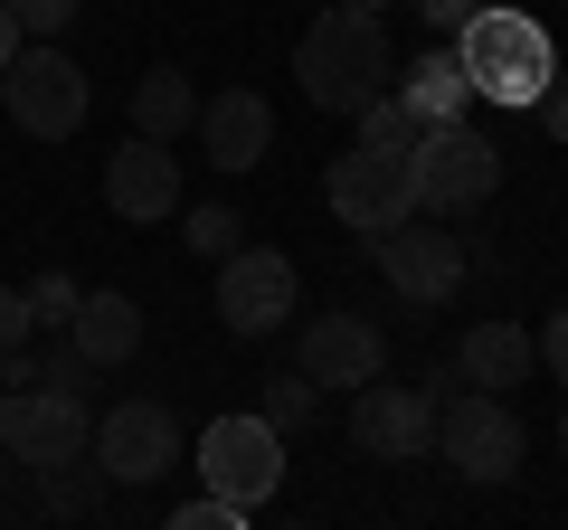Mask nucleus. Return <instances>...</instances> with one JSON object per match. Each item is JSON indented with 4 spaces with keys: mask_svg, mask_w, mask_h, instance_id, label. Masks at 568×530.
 Here are the masks:
<instances>
[{
    "mask_svg": "<svg viewBox=\"0 0 568 530\" xmlns=\"http://www.w3.org/2000/svg\"><path fill=\"white\" fill-rule=\"evenodd\" d=\"M530 350H540V360H549V379L568 388V304L549 313V332H530Z\"/></svg>",
    "mask_w": 568,
    "mask_h": 530,
    "instance_id": "28",
    "label": "nucleus"
},
{
    "mask_svg": "<svg viewBox=\"0 0 568 530\" xmlns=\"http://www.w3.org/2000/svg\"><path fill=\"white\" fill-rule=\"evenodd\" d=\"M171 530H246V511H237V502H219V492H200V502L171 511Z\"/></svg>",
    "mask_w": 568,
    "mask_h": 530,
    "instance_id": "25",
    "label": "nucleus"
},
{
    "mask_svg": "<svg viewBox=\"0 0 568 530\" xmlns=\"http://www.w3.org/2000/svg\"><path fill=\"white\" fill-rule=\"evenodd\" d=\"M181 246H190V256H209V265H219L227 246H246V227H237V208L200 200V208H181Z\"/></svg>",
    "mask_w": 568,
    "mask_h": 530,
    "instance_id": "21",
    "label": "nucleus"
},
{
    "mask_svg": "<svg viewBox=\"0 0 568 530\" xmlns=\"http://www.w3.org/2000/svg\"><path fill=\"white\" fill-rule=\"evenodd\" d=\"M265 417H275L284 436L313 427V379H304V369H275V379H265Z\"/></svg>",
    "mask_w": 568,
    "mask_h": 530,
    "instance_id": "23",
    "label": "nucleus"
},
{
    "mask_svg": "<svg viewBox=\"0 0 568 530\" xmlns=\"http://www.w3.org/2000/svg\"><path fill=\"white\" fill-rule=\"evenodd\" d=\"M0 104L20 123L29 143H67L85 123V67L67 48H20V58L0 67Z\"/></svg>",
    "mask_w": 568,
    "mask_h": 530,
    "instance_id": "6",
    "label": "nucleus"
},
{
    "mask_svg": "<svg viewBox=\"0 0 568 530\" xmlns=\"http://www.w3.org/2000/svg\"><path fill=\"white\" fill-rule=\"evenodd\" d=\"M190 123H200V95H190L181 67H152V77L133 85V133H152V143H181Z\"/></svg>",
    "mask_w": 568,
    "mask_h": 530,
    "instance_id": "19",
    "label": "nucleus"
},
{
    "mask_svg": "<svg viewBox=\"0 0 568 530\" xmlns=\"http://www.w3.org/2000/svg\"><path fill=\"white\" fill-rule=\"evenodd\" d=\"M540 114H549V133H559V143H568V67H559V77H549V85H540Z\"/></svg>",
    "mask_w": 568,
    "mask_h": 530,
    "instance_id": "30",
    "label": "nucleus"
},
{
    "mask_svg": "<svg viewBox=\"0 0 568 530\" xmlns=\"http://www.w3.org/2000/svg\"><path fill=\"white\" fill-rule=\"evenodd\" d=\"M85 455H95L104 483H162L171 465H181V417L162 408V398H123V408L95 417V436H85Z\"/></svg>",
    "mask_w": 568,
    "mask_h": 530,
    "instance_id": "7",
    "label": "nucleus"
},
{
    "mask_svg": "<svg viewBox=\"0 0 568 530\" xmlns=\"http://www.w3.org/2000/svg\"><path fill=\"white\" fill-rule=\"evenodd\" d=\"M379 275L388 285L407 294V304H455V294H465V237H446V227H426V208L417 218H398L379 237Z\"/></svg>",
    "mask_w": 568,
    "mask_h": 530,
    "instance_id": "11",
    "label": "nucleus"
},
{
    "mask_svg": "<svg viewBox=\"0 0 568 530\" xmlns=\"http://www.w3.org/2000/svg\"><path fill=\"white\" fill-rule=\"evenodd\" d=\"M190 465H200V483L219 492V502L237 511H265L284 483V427L265 408H237V417H209L200 446H190Z\"/></svg>",
    "mask_w": 568,
    "mask_h": 530,
    "instance_id": "4",
    "label": "nucleus"
},
{
    "mask_svg": "<svg viewBox=\"0 0 568 530\" xmlns=\"http://www.w3.org/2000/svg\"><path fill=\"white\" fill-rule=\"evenodd\" d=\"M20 58V10H10V0H0V67Z\"/></svg>",
    "mask_w": 568,
    "mask_h": 530,
    "instance_id": "31",
    "label": "nucleus"
},
{
    "mask_svg": "<svg viewBox=\"0 0 568 530\" xmlns=\"http://www.w3.org/2000/svg\"><path fill=\"white\" fill-rule=\"evenodd\" d=\"M294 85L313 95V114H361L369 95H388V29H379V10H342V0H332L323 20L294 39Z\"/></svg>",
    "mask_w": 568,
    "mask_h": 530,
    "instance_id": "1",
    "label": "nucleus"
},
{
    "mask_svg": "<svg viewBox=\"0 0 568 530\" xmlns=\"http://www.w3.org/2000/svg\"><path fill=\"white\" fill-rule=\"evenodd\" d=\"M20 502V465H10V455H0V511Z\"/></svg>",
    "mask_w": 568,
    "mask_h": 530,
    "instance_id": "32",
    "label": "nucleus"
},
{
    "mask_svg": "<svg viewBox=\"0 0 568 530\" xmlns=\"http://www.w3.org/2000/svg\"><path fill=\"white\" fill-rule=\"evenodd\" d=\"M530 369H540V350H530V332L521 323H474L465 342H455V379H474V388H521Z\"/></svg>",
    "mask_w": 568,
    "mask_h": 530,
    "instance_id": "17",
    "label": "nucleus"
},
{
    "mask_svg": "<svg viewBox=\"0 0 568 530\" xmlns=\"http://www.w3.org/2000/svg\"><path fill=\"white\" fill-rule=\"evenodd\" d=\"M388 95H398L417 123H455L474 104V85H465V67H455V48H426V58H407V77L388 85Z\"/></svg>",
    "mask_w": 568,
    "mask_h": 530,
    "instance_id": "18",
    "label": "nucleus"
},
{
    "mask_svg": "<svg viewBox=\"0 0 568 530\" xmlns=\"http://www.w3.org/2000/svg\"><path fill=\"white\" fill-rule=\"evenodd\" d=\"M29 483H39V511H48V521H85V511H104V473L85 465V455H67V465H39Z\"/></svg>",
    "mask_w": 568,
    "mask_h": 530,
    "instance_id": "20",
    "label": "nucleus"
},
{
    "mask_svg": "<svg viewBox=\"0 0 568 530\" xmlns=\"http://www.w3.org/2000/svg\"><path fill=\"white\" fill-rule=\"evenodd\" d=\"M351 436H361V455H379V465H417V455L436 446V388L361 379L351 388Z\"/></svg>",
    "mask_w": 568,
    "mask_h": 530,
    "instance_id": "12",
    "label": "nucleus"
},
{
    "mask_svg": "<svg viewBox=\"0 0 568 530\" xmlns=\"http://www.w3.org/2000/svg\"><path fill=\"white\" fill-rule=\"evenodd\" d=\"M67 342H77L95 369H123V360L142 350V304H133V294H114V285L77 294V313H67Z\"/></svg>",
    "mask_w": 568,
    "mask_h": 530,
    "instance_id": "16",
    "label": "nucleus"
},
{
    "mask_svg": "<svg viewBox=\"0 0 568 530\" xmlns=\"http://www.w3.org/2000/svg\"><path fill=\"white\" fill-rule=\"evenodd\" d=\"M77 275H58V265H48V275H29V323H48V332H67V313H77Z\"/></svg>",
    "mask_w": 568,
    "mask_h": 530,
    "instance_id": "24",
    "label": "nucleus"
},
{
    "mask_svg": "<svg viewBox=\"0 0 568 530\" xmlns=\"http://www.w3.org/2000/svg\"><path fill=\"white\" fill-rule=\"evenodd\" d=\"M455 67H465V85L484 104H511V114H521V104H540V85L559 77V48H549V29L530 20V10H474L465 29H455Z\"/></svg>",
    "mask_w": 568,
    "mask_h": 530,
    "instance_id": "2",
    "label": "nucleus"
},
{
    "mask_svg": "<svg viewBox=\"0 0 568 530\" xmlns=\"http://www.w3.org/2000/svg\"><path fill=\"white\" fill-rule=\"evenodd\" d=\"M351 123H361V143H369V152H407V143H417V114H407L398 95H369Z\"/></svg>",
    "mask_w": 568,
    "mask_h": 530,
    "instance_id": "22",
    "label": "nucleus"
},
{
    "mask_svg": "<svg viewBox=\"0 0 568 530\" xmlns=\"http://www.w3.org/2000/svg\"><path fill=\"white\" fill-rule=\"evenodd\" d=\"M407 181H417V208L426 218H465L503 190V152L474 133L465 114L455 123H417V143H407Z\"/></svg>",
    "mask_w": 568,
    "mask_h": 530,
    "instance_id": "3",
    "label": "nucleus"
},
{
    "mask_svg": "<svg viewBox=\"0 0 568 530\" xmlns=\"http://www.w3.org/2000/svg\"><path fill=\"white\" fill-rule=\"evenodd\" d=\"M304 369L313 388H361V379H379L388 369V342H379V323L369 313H313L304 323Z\"/></svg>",
    "mask_w": 568,
    "mask_h": 530,
    "instance_id": "14",
    "label": "nucleus"
},
{
    "mask_svg": "<svg viewBox=\"0 0 568 530\" xmlns=\"http://www.w3.org/2000/svg\"><path fill=\"white\" fill-rule=\"evenodd\" d=\"M407 10H417V20L436 29V39H455V29H465L474 10H484V0H407Z\"/></svg>",
    "mask_w": 568,
    "mask_h": 530,
    "instance_id": "27",
    "label": "nucleus"
},
{
    "mask_svg": "<svg viewBox=\"0 0 568 530\" xmlns=\"http://www.w3.org/2000/svg\"><path fill=\"white\" fill-rule=\"evenodd\" d=\"M85 436H95V417H85L77 388H0V455L20 473L85 455Z\"/></svg>",
    "mask_w": 568,
    "mask_h": 530,
    "instance_id": "8",
    "label": "nucleus"
},
{
    "mask_svg": "<svg viewBox=\"0 0 568 530\" xmlns=\"http://www.w3.org/2000/svg\"><path fill=\"white\" fill-rule=\"evenodd\" d=\"M29 332H39V323H29V294H0V350H20Z\"/></svg>",
    "mask_w": 568,
    "mask_h": 530,
    "instance_id": "29",
    "label": "nucleus"
},
{
    "mask_svg": "<svg viewBox=\"0 0 568 530\" xmlns=\"http://www.w3.org/2000/svg\"><path fill=\"white\" fill-rule=\"evenodd\" d=\"M190 133H200V152H209L219 171H256L265 152H275V104H265L256 85H227V95L200 104V123H190Z\"/></svg>",
    "mask_w": 568,
    "mask_h": 530,
    "instance_id": "15",
    "label": "nucleus"
},
{
    "mask_svg": "<svg viewBox=\"0 0 568 530\" xmlns=\"http://www.w3.org/2000/svg\"><path fill=\"white\" fill-rule=\"evenodd\" d=\"M104 208L133 218V227H162L171 208H181V162H171V143H152V133L114 143V162H104Z\"/></svg>",
    "mask_w": 568,
    "mask_h": 530,
    "instance_id": "13",
    "label": "nucleus"
},
{
    "mask_svg": "<svg viewBox=\"0 0 568 530\" xmlns=\"http://www.w3.org/2000/svg\"><path fill=\"white\" fill-rule=\"evenodd\" d=\"M323 200H332V218H342V227H361V237H388L398 218H417V181H407V152H369V143H351L342 162H332Z\"/></svg>",
    "mask_w": 568,
    "mask_h": 530,
    "instance_id": "9",
    "label": "nucleus"
},
{
    "mask_svg": "<svg viewBox=\"0 0 568 530\" xmlns=\"http://www.w3.org/2000/svg\"><path fill=\"white\" fill-rule=\"evenodd\" d=\"M342 10H388V0H342Z\"/></svg>",
    "mask_w": 568,
    "mask_h": 530,
    "instance_id": "33",
    "label": "nucleus"
},
{
    "mask_svg": "<svg viewBox=\"0 0 568 530\" xmlns=\"http://www.w3.org/2000/svg\"><path fill=\"white\" fill-rule=\"evenodd\" d=\"M10 10H20V29H39V39H58V29L77 20L85 0H10Z\"/></svg>",
    "mask_w": 568,
    "mask_h": 530,
    "instance_id": "26",
    "label": "nucleus"
},
{
    "mask_svg": "<svg viewBox=\"0 0 568 530\" xmlns=\"http://www.w3.org/2000/svg\"><path fill=\"white\" fill-rule=\"evenodd\" d=\"M436 455L465 483H511L521 473V417L493 388H436Z\"/></svg>",
    "mask_w": 568,
    "mask_h": 530,
    "instance_id": "5",
    "label": "nucleus"
},
{
    "mask_svg": "<svg viewBox=\"0 0 568 530\" xmlns=\"http://www.w3.org/2000/svg\"><path fill=\"white\" fill-rule=\"evenodd\" d=\"M559 446H568V427H559Z\"/></svg>",
    "mask_w": 568,
    "mask_h": 530,
    "instance_id": "34",
    "label": "nucleus"
},
{
    "mask_svg": "<svg viewBox=\"0 0 568 530\" xmlns=\"http://www.w3.org/2000/svg\"><path fill=\"white\" fill-rule=\"evenodd\" d=\"M284 313H294V256H275V246H227L219 256V323L246 332V342H265V332H284Z\"/></svg>",
    "mask_w": 568,
    "mask_h": 530,
    "instance_id": "10",
    "label": "nucleus"
}]
</instances>
